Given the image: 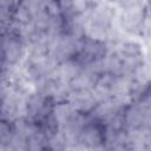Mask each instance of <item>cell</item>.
<instances>
[{
  "label": "cell",
  "mask_w": 151,
  "mask_h": 151,
  "mask_svg": "<svg viewBox=\"0 0 151 151\" xmlns=\"http://www.w3.org/2000/svg\"><path fill=\"white\" fill-rule=\"evenodd\" d=\"M99 74L91 66L87 65L81 68V71L70 81V86L73 91H83V90H92L96 85Z\"/></svg>",
  "instance_id": "cell-8"
},
{
  "label": "cell",
  "mask_w": 151,
  "mask_h": 151,
  "mask_svg": "<svg viewBox=\"0 0 151 151\" xmlns=\"http://www.w3.org/2000/svg\"><path fill=\"white\" fill-rule=\"evenodd\" d=\"M127 151H149L151 150V129L137 127L126 130Z\"/></svg>",
  "instance_id": "cell-6"
},
{
  "label": "cell",
  "mask_w": 151,
  "mask_h": 151,
  "mask_svg": "<svg viewBox=\"0 0 151 151\" xmlns=\"http://www.w3.org/2000/svg\"><path fill=\"white\" fill-rule=\"evenodd\" d=\"M100 1H104V0H90V2H91V5H94V4H98V2H100Z\"/></svg>",
  "instance_id": "cell-18"
},
{
  "label": "cell",
  "mask_w": 151,
  "mask_h": 151,
  "mask_svg": "<svg viewBox=\"0 0 151 151\" xmlns=\"http://www.w3.org/2000/svg\"><path fill=\"white\" fill-rule=\"evenodd\" d=\"M13 21L19 24H32V14L31 12L19 1L18 5L13 8Z\"/></svg>",
  "instance_id": "cell-13"
},
{
  "label": "cell",
  "mask_w": 151,
  "mask_h": 151,
  "mask_svg": "<svg viewBox=\"0 0 151 151\" xmlns=\"http://www.w3.org/2000/svg\"><path fill=\"white\" fill-rule=\"evenodd\" d=\"M109 2H111L112 5H114L116 7H118L119 5H120V2H122V0H107Z\"/></svg>",
  "instance_id": "cell-17"
},
{
  "label": "cell",
  "mask_w": 151,
  "mask_h": 151,
  "mask_svg": "<svg viewBox=\"0 0 151 151\" xmlns=\"http://www.w3.org/2000/svg\"><path fill=\"white\" fill-rule=\"evenodd\" d=\"M130 78L134 83H150L151 78V64H150V57L140 61L131 72Z\"/></svg>",
  "instance_id": "cell-11"
},
{
  "label": "cell",
  "mask_w": 151,
  "mask_h": 151,
  "mask_svg": "<svg viewBox=\"0 0 151 151\" xmlns=\"http://www.w3.org/2000/svg\"><path fill=\"white\" fill-rule=\"evenodd\" d=\"M46 150L52 151H66V143L60 130L53 132L46 137Z\"/></svg>",
  "instance_id": "cell-12"
},
{
  "label": "cell",
  "mask_w": 151,
  "mask_h": 151,
  "mask_svg": "<svg viewBox=\"0 0 151 151\" xmlns=\"http://www.w3.org/2000/svg\"><path fill=\"white\" fill-rule=\"evenodd\" d=\"M125 129L149 127L151 129V101L131 100L123 111Z\"/></svg>",
  "instance_id": "cell-3"
},
{
  "label": "cell",
  "mask_w": 151,
  "mask_h": 151,
  "mask_svg": "<svg viewBox=\"0 0 151 151\" xmlns=\"http://www.w3.org/2000/svg\"><path fill=\"white\" fill-rule=\"evenodd\" d=\"M150 14V4L143 2L124 8H119V21L125 31L132 38H139L142 25Z\"/></svg>",
  "instance_id": "cell-1"
},
{
  "label": "cell",
  "mask_w": 151,
  "mask_h": 151,
  "mask_svg": "<svg viewBox=\"0 0 151 151\" xmlns=\"http://www.w3.org/2000/svg\"><path fill=\"white\" fill-rule=\"evenodd\" d=\"M72 107L79 113H90L92 109L97 105V100L93 97L91 90H83V91H73L67 100Z\"/></svg>",
  "instance_id": "cell-7"
},
{
  "label": "cell",
  "mask_w": 151,
  "mask_h": 151,
  "mask_svg": "<svg viewBox=\"0 0 151 151\" xmlns=\"http://www.w3.org/2000/svg\"><path fill=\"white\" fill-rule=\"evenodd\" d=\"M84 66L73 57L71 59H66L58 64V67L55 70V73L53 78L70 83L83 68Z\"/></svg>",
  "instance_id": "cell-9"
},
{
  "label": "cell",
  "mask_w": 151,
  "mask_h": 151,
  "mask_svg": "<svg viewBox=\"0 0 151 151\" xmlns=\"http://www.w3.org/2000/svg\"><path fill=\"white\" fill-rule=\"evenodd\" d=\"M19 0H0V8L13 11V8L18 5Z\"/></svg>",
  "instance_id": "cell-16"
},
{
  "label": "cell",
  "mask_w": 151,
  "mask_h": 151,
  "mask_svg": "<svg viewBox=\"0 0 151 151\" xmlns=\"http://www.w3.org/2000/svg\"><path fill=\"white\" fill-rule=\"evenodd\" d=\"M33 15H35L39 12H42L47 8V2L46 0H19Z\"/></svg>",
  "instance_id": "cell-14"
},
{
  "label": "cell",
  "mask_w": 151,
  "mask_h": 151,
  "mask_svg": "<svg viewBox=\"0 0 151 151\" xmlns=\"http://www.w3.org/2000/svg\"><path fill=\"white\" fill-rule=\"evenodd\" d=\"M80 150H104L103 147V125L87 113V122L79 137Z\"/></svg>",
  "instance_id": "cell-5"
},
{
  "label": "cell",
  "mask_w": 151,
  "mask_h": 151,
  "mask_svg": "<svg viewBox=\"0 0 151 151\" xmlns=\"http://www.w3.org/2000/svg\"><path fill=\"white\" fill-rule=\"evenodd\" d=\"M77 113V111L72 107L68 101H59L54 103L51 110V114L53 120L55 122L58 129L60 130L64 125L68 123V120Z\"/></svg>",
  "instance_id": "cell-10"
},
{
  "label": "cell",
  "mask_w": 151,
  "mask_h": 151,
  "mask_svg": "<svg viewBox=\"0 0 151 151\" xmlns=\"http://www.w3.org/2000/svg\"><path fill=\"white\" fill-rule=\"evenodd\" d=\"M0 48L4 60L11 65H20L27 55V46L22 39L11 32L0 34Z\"/></svg>",
  "instance_id": "cell-4"
},
{
  "label": "cell",
  "mask_w": 151,
  "mask_h": 151,
  "mask_svg": "<svg viewBox=\"0 0 151 151\" xmlns=\"http://www.w3.org/2000/svg\"><path fill=\"white\" fill-rule=\"evenodd\" d=\"M55 1H57V0H46L47 4H50V2H55Z\"/></svg>",
  "instance_id": "cell-19"
},
{
  "label": "cell",
  "mask_w": 151,
  "mask_h": 151,
  "mask_svg": "<svg viewBox=\"0 0 151 151\" xmlns=\"http://www.w3.org/2000/svg\"><path fill=\"white\" fill-rule=\"evenodd\" d=\"M83 39H77L65 33L58 35H47V53L58 63L71 59L78 53Z\"/></svg>",
  "instance_id": "cell-2"
},
{
  "label": "cell",
  "mask_w": 151,
  "mask_h": 151,
  "mask_svg": "<svg viewBox=\"0 0 151 151\" xmlns=\"http://www.w3.org/2000/svg\"><path fill=\"white\" fill-rule=\"evenodd\" d=\"M90 7V0H72V8L74 14H85Z\"/></svg>",
  "instance_id": "cell-15"
}]
</instances>
